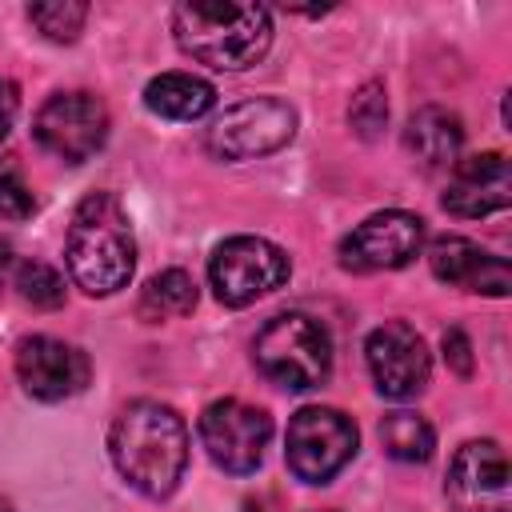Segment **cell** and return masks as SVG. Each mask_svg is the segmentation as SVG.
<instances>
[{"mask_svg":"<svg viewBox=\"0 0 512 512\" xmlns=\"http://www.w3.org/2000/svg\"><path fill=\"white\" fill-rule=\"evenodd\" d=\"M196 308V280L184 268H164L156 272L144 292H140V316L148 320H172V316H188Z\"/></svg>","mask_w":512,"mask_h":512,"instance_id":"cell-19","label":"cell"},{"mask_svg":"<svg viewBox=\"0 0 512 512\" xmlns=\"http://www.w3.org/2000/svg\"><path fill=\"white\" fill-rule=\"evenodd\" d=\"M292 272V260L280 244L264 236H228L208 256V284L220 304L244 308L268 292H276Z\"/></svg>","mask_w":512,"mask_h":512,"instance_id":"cell-5","label":"cell"},{"mask_svg":"<svg viewBox=\"0 0 512 512\" xmlns=\"http://www.w3.org/2000/svg\"><path fill=\"white\" fill-rule=\"evenodd\" d=\"M36 212L32 188L16 172H0V216L4 220H28Z\"/></svg>","mask_w":512,"mask_h":512,"instance_id":"cell-23","label":"cell"},{"mask_svg":"<svg viewBox=\"0 0 512 512\" xmlns=\"http://www.w3.org/2000/svg\"><path fill=\"white\" fill-rule=\"evenodd\" d=\"M444 360H448V368L456 376H472V344H468V336L460 328L444 332Z\"/></svg>","mask_w":512,"mask_h":512,"instance_id":"cell-24","label":"cell"},{"mask_svg":"<svg viewBox=\"0 0 512 512\" xmlns=\"http://www.w3.org/2000/svg\"><path fill=\"white\" fill-rule=\"evenodd\" d=\"M12 284H16L20 300L32 304V308L52 312V308L64 304V276H60L56 268H48L44 260H24V264H16Z\"/></svg>","mask_w":512,"mask_h":512,"instance_id":"cell-21","label":"cell"},{"mask_svg":"<svg viewBox=\"0 0 512 512\" xmlns=\"http://www.w3.org/2000/svg\"><path fill=\"white\" fill-rule=\"evenodd\" d=\"M64 260H68L76 288H84L88 296H112L132 280L136 240H132V224L116 196L88 192L76 204L72 224H68Z\"/></svg>","mask_w":512,"mask_h":512,"instance_id":"cell-2","label":"cell"},{"mask_svg":"<svg viewBox=\"0 0 512 512\" xmlns=\"http://www.w3.org/2000/svg\"><path fill=\"white\" fill-rule=\"evenodd\" d=\"M380 444L400 464H424L432 456V448H436V432L420 412L400 408V412H388L380 420Z\"/></svg>","mask_w":512,"mask_h":512,"instance_id":"cell-18","label":"cell"},{"mask_svg":"<svg viewBox=\"0 0 512 512\" xmlns=\"http://www.w3.org/2000/svg\"><path fill=\"white\" fill-rule=\"evenodd\" d=\"M200 440L216 468L232 476H248L264 460V448L272 440V420L268 412L244 400H212L200 412Z\"/></svg>","mask_w":512,"mask_h":512,"instance_id":"cell-9","label":"cell"},{"mask_svg":"<svg viewBox=\"0 0 512 512\" xmlns=\"http://www.w3.org/2000/svg\"><path fill=\"white\" fill-rule=\"evenodd\" d=\"M8 264H12V260H8V248L0 244V284H4V276H8Z\"/></svg>","mask_w":512,"mask_h":512,"instance_id":"cell-27","label":"cell"},{"mask_svg":"<svg viewBox=\"0 0 512 512\" xmlns=\"http://www.w3.org/2000/svg\"><path fill=\"white\" fill-rule=\"evenodd\" d=\"M0 512H12V504H8V500H4V496H0Z\"/></svg>","mask_w":512,"mask_h":512,"instance_id":"cell-28","label":"cell"},{"mask_svg":"<svg viewBox=\"0 0 512 512\" xmlns=\"http://www.w3.org/2000/svg\"><path fill=\"white\" fill-rule=\"evenodd\" d=\"M356 424L336 408H300L288 420L284 460L288 472L304 484H328L356 456Z\"/></svg>","mask_w":512,"mask_h":512,"instance_id":"cell-7","label":"cell"},{"mask_svg":"<svg viewBox=\"0 0 512 512\" xmlns=\"http://www.w3.org/2000/svg\"><path fill=\"white\" fill-rule=\"evenodd\" d=\"M252 360L272 384H280L288 392H308L328 380L332 340L320 320H312L304 312H280L256 332Z\"/></svg>","mask_w":512,"mask_h":512,"instance_id":"cell-4","label":"cell"},{"mask_svg":"<svg viewBox=\"0 0 512 512\" xmlns=\"http://www.w3.org/2000/svg\"><path fill=\"white\" fill-rule=\"evenodd\" d=\"M456 512H508L512 508V468L496 440H468L448 468L444 484Z\"/></svg>","mask_w":512,"mask_h":512,"instance_id":"cell-12","label":"cell"},{"mask_svg":"<svg viewBox=\"0 0 512 512\" xmlns=\"http://www.w3.org/2000/svg\"><path fill=\"white\" fill-rule=\"evenodd\" d=\"M292 136H296L292 104H284L276 96H256V100H240V104L224 108L208 124L204 148L216 160H256V156L284 148Z\"/></svg>","mask_w":512,"mask_h":512,"instance_id":"cell-6","label":"cell"},{"mask_svg":"<svg viewBox=\"0 0 512 512\" xmlns=\"http://www.w3.org/2000/svg\"><path fill=\"white\" fill-rule=\"evenodd\" d=\"M16 376L28 396L56 404L88 384V356L56 336H24L16 344Z\"/></svg>","mask_w":512,"mask_h":512,"instance_id":"cell-13","label":"cell"},{"mask_svg":"<svg viewBox=\"0 0 512 512\" xmlns=\"http://www.w3.org/2000/svg\"><path fill=\"white\" fill-rule=\"evenodd\" d=\"M364 360L372 372V384L388 400H412L428 388L432 360L424 348V336L404 320H384L364 340Z\"/></svg>","mask_w":512,"mask_h":512,"instance_id":"cell-10","label":"cell"},{"mask_svg":"<svg viewBox=\"0 0 512 512\" xmlns=\"http://www.w3.org/2000/svg\"><path fill=\"white\" fill-rule=\"evenodd\" d=\"M28 20L32 28L52 40V44H72L88 20V4L80 0H44V4H28Z\"/></svg>","mask_w":512,"mask_h":512,"instance_id":"cell-20","label":"cell"},{"mask_svg":"<svg viewBox=\"0 0 512 512\" xmlns=\"http://www.w3.org/2000/svg\"><path fill=\"white\" fill-rule=\"evenodd\" d=\"M440 204L460 220H480V216L504 212L512 204V168H508V160L500 152L456 160Z\"/></svg>","mask_w":512,"mask_h":512,"instance_id":"cell-14","label":"cell"},{"mask_svg":"<svg viewBox=\"0 0 512 512\" xmlns=\"http://www.w3.org/2000/svg\"><path fill=\"white\" fill-rule=\"evenodd\" d=\"M420 244H424V220L404 208H388L368 216L340 240V264L348 272H388L412 264Z\"/></svg>","mask_w":512,"mask_h":512,"instance_id":"cell-11","label":"cell"},{"mask_svg":"<svg viewBox=\"0 0 512 512\" xmlns=\"http://www.w3.org/2000/svg\"><path fill=\"white\" fill-rule=\"evenodd\" d=\"M32 136L56 160L84 164L108 140V108L92 92H56L40 104V112L32 120Z\"/></svg>","mask_w":512,"mask_h":512,"instance_id":"cell-8","label":"cell"},{"mask_svg":"<svg viewBox=\"0 0 512 512\" xmlns=\"http://www.w3.org/2000/svg\"><path fill=\"white\" fill-rule=\"evenodd\" d=\"M12 120H16V88H12V84L0 76V144L8 140Z\"/></svg>","mask_w":512,"mask_h":512,"instance_id":"cell-25","label":"cell"},{"mask_svg":"<svg viewBox=\"0 0 512 512\" xmlns=\"http://www.w3.org/2000/svg\"><path fill=\"white\" fill-rule=\"evenodd\" d=\"M348 120H352V128L364 136V140H376L380 136V128L388 124V100H384V84H376V80H368L356 96H352V104H348Z\"/></svg>","mask_w":512,"mask_h":512,"instance_id":"cell-22","label":"cell"},{"mask_svg":"<svg viewBox=\"0 0 512 512\" xmlns=\"http://www.w3.org/2000/svg\"><path fill=\"white\" fill-rule=\"evenodd\" d=\"M404 144L424 168H452L456 156H460V144H464L460 116L448 112V108L428 104V108L412 112V120L404 128Z\"/></svg>","mask_w":512,"mask_h":512,"instance_id":"cell-16","label":"cell"},{"mask_svg":"<svg viewBox=\"0 0 512 512\" xmlns=\"http://www.w3.org/2000/svg\"><path fill=\"white\" fill-rule=\"evenodd\" d=\"M172 32L184 56L220 72H240L268 52L272 16L260 4L192 0L172 8Z\"/></svg>","mask_w":512,"mask_h":512,"instance_id":"cell-3","label":"cell"},{"mask_svg":"<svg viewBox=\"0 0 512 512\" xmlns=\"http://www.w3.org/2000/svg\"><path fill=\"white\" fill-rule=\"evenodd\" d=\"M216 104V88L192 72H160L144 88V108L164 120H200Z\"/></svg>","mask_w":512,"mask_h":512,"instance_id":"cell-17","label":"cell"},{"mask_svg":"<svg viewBox=\"0 0 512 512\" xmlns=\"http://www.w3.org/2000/svg\"><path fill=\"white\" fill-rule=\"evenodd\" d=\"M244 512H272V508H268V500H248Z\"/></svg>","mask_w":512,"mask_h":512,"instance_id":"cell-26","label":"cell"},{"mask_svg":"<svg viewBox=\"0 0 512 512\" xmlns=\"http://www.w3.org/2000/svg\"><path fill=\"white\" fill-rule=\"evenodd\" d=\"M108 452L116 472L148 500L176 492L188 468V428L160 400H132L120 408L108 432Z\"/></svg>","mask_w":512,"mask_h":512,"instance_id":"cell-1","label":"cell"},{"mask_svg":"<svg viewBox=\"0 0 512 512\" xmlns=\"http://www.w3.org/2000/svg\"><path fill=\"white\" fill-rule=\"evenodd\" d=\"M428 268L436 280L464 288V292H484V296H508L512 288V268L504 256L484 252L468 236H436L428 248Z\"/></svg>","mask_w":512,"mask_h":512,"instance_id":"cell-15","label":"cell"}]
</instances>
